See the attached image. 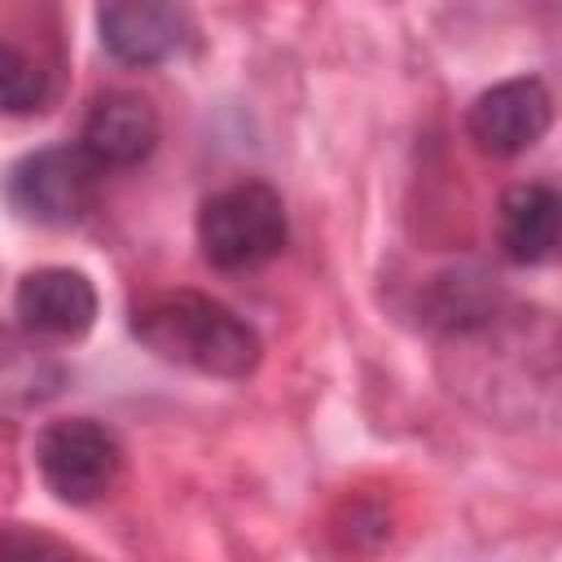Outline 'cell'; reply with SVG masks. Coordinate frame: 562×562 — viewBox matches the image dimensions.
<instances>
[{
    "instance_id": "cell-1",
    "label": "cell",
    "mask_w": 562,
    "mask_h": 562,
    "mask_svg": "<svg viewBox=\"0 0 562 562\" xmlns=\"http://www.w3.org/2000/svg\"><path fill=\"white\" fill-rule=\"evenodd\" d=\"M132 338L167 364L202 378H250L263 360V342L246 316L198 290H167L132 312Z\"/></svg>"
},
{
    "instance_id": "cell-2",
    "label": "cell",
    "mask_w": 562,
    "mask_h": 562,
    "mask_svg": "<svg viewBox=\"0 0 562 562\" xmlns=\"http://www.w3.org/2000/svg\"><path fill=\"white\" fill-rule=\"evenodd\" d=\"M290 241L285 202L263 180H237L198 206L202 259L220 272H250L272 263Z\"/></svg>"
},
{
    "instance_id": "cell-3",
    "label": "cell",
    "mask_w": 562,
    "mask_h": 562,
    "mask_svg": "<svg viewBox=\"0 0 562 562\" xmlns=\"http://www.w3.org/2000/svg\"><path fill=\"white\" fill-rule=\"evenodd\" d=\"M101 167L79 145H44L4 171V202L18 220L40 228H75L92 215Z\"/></svg>"
},
{
    "instance_id": "cell-4",
    "label": "cell",
    "mask_w": 562,
    "mask_h": 562,
    "mask_svg": "<svg viewBox=\"0 0 562 562\" xmlns=\"http://www.w3.org/2000/svg\"><path fill=\"white\" fill-rule=\"evenodd\" d=\"M35 470L61 505H97L123 474V443L92 417H61L35 435Z\"/></svg>"
},
{
    "instance_id": "cell-5",
    "label": "cell",
    "mask_w": 562,
    "mask_h": 562,
    "mask_svg": "<svg viewBox=\"0 0 562 562\" xmlns=\"http://www.w3.org/2000/svg\"><path fill=\"white\" fill-rule=\"evenodd\" d=\"M553 123V92L536 75H514L483 88L465 110L470 140L492 158L527 154Z\"/></svg>"
},
{
    "instance_id": "cell-6",
    "label": "cell",
    "mask_w": 562,
    "mask_h": 562,
    "mask_svg": "<svg viewBox=\"0 0 562 562\" xmlns=\"http://www.w3.org/2000/svg\"><path fill=\"white\" fill-rule=\"evenodd\" d=\"M13 316L22 334L44 342L83 338L97 321V290L79 268H35L13 290Z\"/></svg>"
},
{
    "instance_id": "cell-7",
    "label": "cell",
    "mask_w": 562,
    "mask_h": 562,
    "mask_svg": "<svg viewBox=\"0 0 562 562\" xmlns=\"http://www.w3.org/2000/svg\"><path fill=\"white\" fill-rule=\"evenodd\" d=\"M101 44L123 66H158L189 40V13L176 0H101Z\"/></svg>"
},
{
    "instance_id": "cell-8",
    "label": "cell",
    "mask_w": 562,
    "mask_h": 562,
    "mask_svg": "<svg viewBox=\"0 0 562 562\" xmlns=\"http://www.w3.org/2000/svg\"><path fill=\"white\" fill-rule=\"evenodd\" d=\"M158 114L136 92H101L79 127V149L101 171H127L158 149Z\"/></svg>"
},
{
    "instance_id": "cell-9",
    "label": "cell",
    "mask_w": 562,
    "mask_h": 562,
    "mask_svg": "<svg viewBox=\"0 0 562 562\" xmlns=\"http://www.w3.org/2000/svg\"><path fill=\"white\" fill-rule=\"evenodd\" d=\"M558 211H562V202H558V189L549 180H522V184L505 189L501 215H496L501 255L518 268H536V263L553 259Z\"/></svg>"
},
{
    "instance_id": "cell-10",
    "label": "cell",
    "mask_w": 562,
    "mask_h": 562,
    "mask_svg": "<svg viewBox=\"0 0 562 562\" xmlns=\"http://www.w3.org/2000/svg\"><path fill=\"white\" fill-rule=\"evenodd\" d=\"M26 338H31V334H26ZM26 338L13 334L9 325H0V395L31 400V395L53 391V382L61 378V373L40 356V347H31Z\"/></svg>"
},
{
    "instance_id": "cell-11",
    "label": "cell",
    "mask_w": 562,
    "mask_h": 562,
    "mask_svg": "<svg viewBox=\"0 0 562 562\" xmlns=\"http://www.w3.org/2000/svg\"><path fill=\"white\" fill-rule=\"evenodd\" d=\"M48 97L44 70L18 53L13 44H0V114H31Z\"/></svg>"
},
{
    "instance_id": "cell-12",
    "label": "cell",
    "mask_w": 562,
    "mask_h": 562,
    "mask_svg": "<svg viewBox=\"0 0 562 562\" xmlns=\"http://www.w3.org/2000/svg\"><path fill=\"white\" fill-rule=\"evenodd\" d=\"M70 544L53 540V536H9L0 531V553H66Z\"/></svg>"
}]
</instances>
